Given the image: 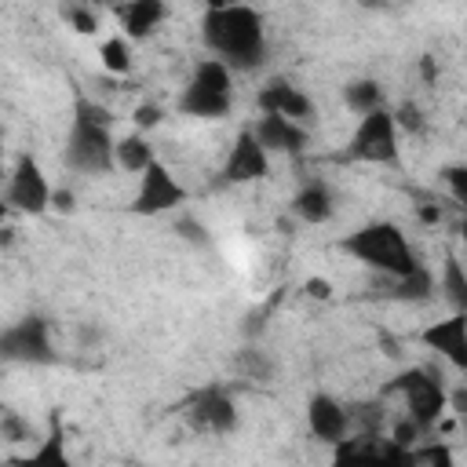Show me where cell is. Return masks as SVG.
Wrapping results in <instances>:
<instances>
[{
	"label": "cell",
	"instance_id": "cell-1",
	"mask_svg": "<svg viewBox=\"0 0 467 467\" xmlns=\"http://www.w3.org/2000/svg\"><path fill=\"white\" fill-rule=\"evenodd\" d=\"M201 44L223 58L230 69H255L266 55V29H263V15L248 4H234V7H219V11H204L201 15Z\"/></svg>",
	"mask_w": 467,
	"mask_h": 467
},
{
	"label": "cell",
	"instance_id": "cell-15",
	"mask_svg": "<svg viewBox=\"0 0 467 467\" xmlns=\"http://www.w3.org/2000/svg\"><path fill=\"white\" fill-rule=\"evenodd\" d=\"M259 109L281 113V117H292V120L306 124V120L314 117V99H310L303 88H296L292 80L274 77V80H266V84L259 88Z\"/></svg>",
	"mask_w": 467,
	"mask_h": 467
},
{
	"label": "cell",
	"instance_id": "cell-24",
	"mask_svg": "<svg viewBox=\"0 0 467 467\" xmlns=\"http://www.w3.org/2000/svg\"><path fill=\"white\" fill-rule=\"evenodd\" d=\"M0 438H4L7 445H22V441H33L36 431H33L29 420H22L15 409H7V412L0 416Z\"/></svg>",
	"mask_w": 467,
	"mask_h": 467
},
{
	"label": "cell",
	"instance_id": "cell-25",
	"mask_svg": "<svg viewBox=\"0 0 467 467\" xmlns=\"http://www.w3.org/2000/svg\"><path fill=\"white\" fill-rule=\"evenodd\" d=\"M29 460H33V463H55V467H66V463H69V460H66V449H62V427H58V423L51 427V434L40 441V449H36Z\"/></svg>",
	"mask_w": 467,
	"mask_h": 467
},
{
	"label": "cell",
	"instance_id": "cell-20",
	"mask_svg": "<svg viewBox=\"0 0 467 467\" xmlns=\"http://www.w3.org/2000/svg\"><path fill=\"white\" fill-rule=\"evenodd\" d=\"M438 292H441V299H445L452 310L467 314V266H463L452 252H449V255H445V263H441Z\"/></svg>",
	"mask_w": 467,
	"mask_h": 467
},
{
	"label": "cell",
	"instance_id": "cell-5",
	"mask_svg": "<svg viewBox=\"0 0 467 467\" xmlns=\"http://www.w3.org/2000/svg\"><path fill=\"white\" fill-rule=\"evenodd\" d=\"M387 394H401L405 412L423 427H438V420L449 412V390L431 368H405L387 383Z\"/></svg>",
	"mask_w": 467,
	"mask_h": 467
},
{
	"label": "cell",
	"instance_id": "cell-27",
	"mask_svg": "<svg viewBox=\"0 0 467 467\" xmlns=\"http://www.w3.org/2000/svg\"><path fill=\"white\" fill-rule=\"evenodd\" d=\"M62 18L73 26V33H88V36H91V33L99 29V15H95L88 4H80V0H77V4H69V7L62 11Z\"/></svg>",
	"mask_w": 467,
	"mask_h": 467
},
{
	"label": "cell",
	"instance_id": "cell-33",
	"mask_svg": "<svg viewBox=\"0 0 467 467\" xmlns=\"http://www.w3.org/2000/svg\"><path fill=\"white\" fill-rule=\"evenodd\" d=\"M234 4H244V0H204V11H219V7H234Z\"/></svg>",
	"mask_w": 467,
	"mask_h": 467
},
{
	"label": "cell",
	"instance_id": "cell-23",
	"mask_svg": "<svg viewBox=\"0 0 467 467\" xmlns=\"http://www.w3.org/2000/svg\"><path fill=\"white\" fill-rule=\"evenodd\" d=\"M99 55H102V66L109 73H128L131 69V40L128 36H109L99 47Z\"/></svg>",
	"mask_w": 467,
	"mask_h": 467
},
{
	"label": "cell",
	"instance_id": "cell-3",
	"mask_svg": "<svg viewBox=\"0 0 467 467\" xmlns=\"http://www.w3.org/2000/svg\"><path fill=\"white\" fill-rule=\"evenodd\" d=\"M339 248L350 259H358L361 266L379 270L383 277H401V274H409V270L420 266V259H416L405 230L398 223H390V219H372V223L358 226L354 234H347L339 241Z\"/></svg>",
	"mask_w": 467,
	"mask_h": 467
},
{
	"label": "cell",
	"instance_id": "cell-35",
	"mask_svg": "<svg viewBox=\"0 0 467 467\" xmlns=\"http://www.w3.org/2000/svg\"><path fill=\"white\" fill-rule=\"evenodd\" d=\"M456 234H460V241H463V244H467V215H463V219H460V226H456Z\"/></svg>",
	"mask_w": 467,
	"mask_h": 467
},
{
	"label": "cell",
	"instance_id": "cell-29",
	"mask_svg": "<svg viewBox=\"0 0 467 467\" xmlns=\"http://www.w3.org/2000/svg\"><path fill=\"white\" fill-rule=\"evenodd\" d=\"M394 120H398V128L409 131V135H420V131H423V113H420L412 102L398 106V109H394Z\"/></svg>",
	"mask_w": 467,
	"mask_h": 467
},
{
	"label": "cell",
	"instance_id": "cell-26",
	"mask_svg": "<svg viewBox=\"0 0 467 467\" xmlns=\"http://www.w3.org/2000/svg\"><path fill=\"white\" fill-rule=\"evenodd\" d=\"M441 182H445L449 197L467 212V164H449V168H441Z\"/></svg>",
	"mask_w": 467,
	"mask_h": 467
},
{
	"label": "cell",
	"instance_id": "cell-34",
	"mask_svg": "<svg viewBox=\"0 0 467 467\" xmlns=\"http://www.w3.org/2000/svg\"><path fill=\"white\" fill-rule=\"evenodd\" d=\"M328 292H332V288H328V281H310V296H321V299H325Z\"/></svg>",
	"mask_w": 467,
	"mask_h": 467
},
{
	"label": "cell",
	"instance_id": "cell-14",
	"mask_svg": "<svg viewBox=\"0 0 467 467\" xmlns=\"http://www.w3.org/2000/svg\"><path fill=\"white\" fill-rule=\"evenodd\" d=\"M306 427H310V434L317 441L336 445V441H343L350 434V405H343L339 398L317 390L306 401Z\"/></svg>",
	"mask_w": 467,
	"mask_h": 467
},
{
	"label": "cell",
	"instance_id": "cell-12",
	"mask_svg": "<svg viewBox=\"0 0 467 467\" xmlns=\"http://www.w3.org/2000/svg\"><path fill=\"white\" fill-rule=\"evenodd\" d=\"M420 343H423L427 350H434L438 358H445L452 368L467 372V314L452 310L449 317L431 321V325L420 332Z\"/></svg>",
	"mask_w": 467,
	"mask_h": 467
},
{
	"label": "cell",
	"instance_id": "cell-17",
	"mask_svg": "<svg viewBox=\"0 0 467 467\" xmlns=\"http://www.w3.org/2000/svg\"><path fill=\"white\" fill-rule=\"evenodd\" d=\"M117 15H120V26H124L128 40H146L168 18V4L164 0H124L117 7Z\"/></svg>",
	"mask_w": 467,
	"mask_h": 467
},
{
	"label": "cell",
	"instance_id": "cell-18",
	"mask_svg": "<svg viewBox=\"0 0 467 467\" xmlns=\"http://www.w3.org/2000/svg\"><path fill=\"white\" fill-rule=\"evenodd\" d=\"M113 157H117V168L120 171H131V175H142L153 161H157V150L150 142L146 131H128V135H117V146H113Z\"/></svg>",
	"mask_w": 467,
	"mask_h": 467
},
{
	"label": "cell",
	"instance_id": "cell-32",
	"mask_svg": "<svg viewBox=\"0 0 467 467\" xmlns=\"http://www.w3.org/2000/svg\"><path fill=\"white\" fill-rule=\"evenodd\" d=\"M449 409L456 412L460 427L467 431V387H460V390H452V394H449Z\"/></svg>",
	"mask_w": 467,
	"mask_h": 467
},
{
	"label": "cell",
	"instance_id": "cell-19",
	"mask_svg": "<svg viewBox=\"0 0 467 467\" xmlns=\"http://www.w3.org/2000/svg\"><path fill=\"white\" fill-rule=\"evenodd\" d=\"M434 292H438V281H434V274L420 263L416 270H409V274H401V277H390V299H398V303H427V299H434Z\"/></svg>",
	"mask_w": 467,
	"mask_h": 467
},
{
	"label": "cell",
	"instance_id": "cell-11",
	"mask_svg": "<svg viewBox=\"0 0 467 467\" xmlns=\"http://www.w3.org/2000/svg\"><path fill=\"white\" fill-rule=\"evenodd\" d=\"M186 420L201 434H230L237 427V405L223 387L197 390L186 405Z\"/></svg>",
	"mask_w": 467,
	"mask_h": 467
},
{
	"label": "cell",
	"instance_id": "cell-6",
	"mask_svg": "<svg viewBox=\"0 0 467 467\" xmlns=\"http://www.w3.org/2000/svg\"><path fill=\"white\" fill-rule=\"evenodd\" d=\"M398 120L387 106L358 117L354 135L347 139V157L361 164H398L401 146H398Z\"/></svg>",
	"mask_w": 467,
	"mask_h": 467
},
{
	"label": "cell",
	"instance_id": "cell-13",
	"mask_svg": "<svg viewBox=\"0 0 467 467\" xmlns=\"http://www.w3.org/2000/svg\"><path fill=\"white\" fill-rule=\"evenodd\" d=\"M252 131H255V139L263 142V150L274 157V153H303L306 146H310V131H306V124H299V120H292V117H281V113H259L255 117V124H252Z\"/></svg>",
	"mask_w": 467,
	"mask_h": 467
},
{
	"label": "cell",
	"instance_id": "cell-9",
	"mask_svg": "<svg viewBox=\"0 0 467 467\" xmlns=\"http://www.w3.org/2000/svg\"><path fill=\"white\" fill-rule=\"evenodd\" d=\"M179 204H186V186L168 171L164 161H153L139 175V190L128 208L131 215H164V212H175Z\"/></svg>",
	"mask_w": 467,
	"mask_h": 467
},
{
	"label": "cell",
	"instance_id": "cell-2",
	"mask_svg": "<svg viewBox=\"0 0 467 467\" xmlns=\"http://www.w3.org/2000/svg\"><path fill=\"white\" fill-rule=\"evenodd\" d=\"M117 135H113V117L109 109H102L99 102L77 95L73 102V120H69V135H66V168L77 175H106L117 157H113Z\"/></svg>",
	"mask_w": 467,
	"mask_h": 467
},
{
	"label": "cell",
	"instance_id": "cell-31",
	"mask_svg": "<svg viewBox=\"0 0 467 467\" xmlns=\"http://www.w3.org/2000/svg\"><path fill=\"white\" fill-rule=\"evenodd\" d=\"M354 4L365 11H376V15H398L409 7V0H354Z\"/></svg>",
	"mask_w": 467,
	"mask_h": 467
},
{
	"label": "cell",
	"instance_id": "cell-8",
	"mask_svg": "<svg viewBox=\"0 0 467 467\" xmlns=\"http://www.w3.org/2000/svg\"><path fill=\"white\" fill-rule=\"evenodd\" d=\"M51 201H55V193H51V182H47L40 161L33 153H18V161L11 164L7 186H4V204L22 215H40L51 208Z\"/></svg>",
	"mask_w": 467,
	"mask_h": 467
},
{
	"label": "cell",
	"instance_id": "cell-21",
	"mask_svg": "<svg viewBox=\"0 0 467 467\" xmlns=\"http://www.w3.org/2000/svg\"><path fill=\"white\" fill-rule=\"evenodd\" d=\"M343 106H347L354 117H365V113L379 109V106H383V84L372 80V77L347 80V84H343Z\"/></svg>",
	"mask_w": 467,
	"mask_h": 467
},
{
	"label": "cell",
	"instance_id": "cell-7",
	"mask_svg": "<svg viewBox=\"0 0 467 467\" xmlns=\"http://www.w3.org/2000/svg\"><path fill=\"white\" fill-rule=\"evenodd\" d=\"M0 358L7 365H51L58 358L51 343V321L40 314H26L11 321L0 332Z\"/></svg>",
	"mask_w": 467,
	"mask_h": 467
},
{
	"label": "cell",
	"instance_id": "cell-22",
	"mask_svg": "<svg viewBox=\"0 0 467 467\" xmlns=\"http://www.w3.org/2000/svg\"><path fill=\"white\" fill-rule=\"evenodd\" d=\"M234 368H237L241 376L255 379V383H266V379L274 376V361H270L259 347H244V350L234 358Z\"/></svg>",
	"mask_w": 467,
	"mask_h": 467
},
{
	"label": "cell",
	"instance_id": "cell-30",
	"mask_svg": "<svg viewBox=\"0 0 467 467\" xmlns=\"http://www.w3.org/2000/svg\"><path fill=\"white\" fill-rule=\"evenodd\" d=\"M131 120H135V128H139V131H150V128H157V124L164 120V113H161V106H153V102H142V106H135Z\"/></svg>",
	"mask_w": 467,
	"mask_h": 467
},
{
	"label": "cell",
	"instance_id": "cell-4",
	"mask_svg": "<svg viewBox=\"0 0 467 467\" xmlns=\"http://www.w3.org/2000/svg\"><path fill=\"white\" fill-rule=\"evenodd\" d=\"M175 109L193 120H219L234 109V69L223 58H201L179 91Z\"/></svg>",
	"mask_w": 467,
	"mask_h": 467
},
{
	"label": "cell",
	"instance_id": "cell-10",
	"mask_svg": "<svg viewBox=\"0 0 467 467\" xmlns=\"http://www.w3.org/2000/svg\"><path fill=\"white\" fill-rule=\"evenodd\" d=\"M223 179L234 182V186H244V182H259V179H270V153L263 150V142L255 139L252 128L237 131L226 161H223Z\"/></svg>",
	"mask_w": 467,
	"mask_h": 467
},
{
	"label": "cell",
	"instance_id": "cell-16",
	"mask_svg": "<svg viewBox=\"0 0 467 467\" xmlns=\"http://www.w3.org/2000/svg\"><path fill=\"white\" fill-rule=\"evenodd\" d=\"M292 215L303 219V223H310V226L328 223L336 215V193H332V186L321 182V179L303 182L296 190V197H292Z\"/></svg>",
	"mask_w": 467,
	"mask_h": 467
},
{
	"label": "cell",
	"instance_id": "cell-28",
	"mask_svg": "<svg viewBox=\"0 0 467 467\" xmlns=\"http://www.w3.org/2000/svg\"><path fill=\"white\" fill-rule=\"evenodd\" d=\"M409 463H441V467H449L452 452L445 445H416V449H409Z\"/></svg>",
	"mask_w": 467,
	"mask_h": 467
}]
</instances>
